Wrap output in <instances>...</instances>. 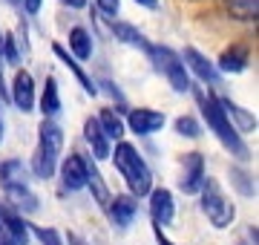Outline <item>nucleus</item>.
Returning a JSON list of instances; mask_svg holds the SVG:
<instances>
[{
    "label": "nucleus",
    "instance_id": "10",
    "mask_svg": "<svg viewBox=\"0 0 259 245\" xmlns=\"http://www.w3.org/2000/svg\"><path fill=\"white\" fill-rule=\"evenodd\" d=\"M182 64L187 66V72L190 75H196L202 84H216L219 81V72H216V66L207 61V58L199 52V49H193V47H187L185 49V55H182Z\"/></svg>",
    "mask_w": 259,
    "mask_h": 245
},
{
    "label": "nucleus",
    "instance_id": "38",
    "mask_svg": "<svg viewBox=\"0 0 259 245\" xmlns=\"http://www.w3.org/2000/svg\"><path fill=\"white\" fill-rule=\"evenodd\" d=\"M0 47H3V32H0Z\"/></svg>",
    "mask_w": 259,
    "mask_h": 245
},
{
    "label": "nucleus",
    "instance_id": "7",
    "mask_svg": "<svg viewBox=\"0 0 259 245\" xmlns=\"http://www.w3.org/2000/svg\"><path fill=\"white\" fill-rule=\"evenodd\" d=\"M147 196H150V217H153V225H158V228L170 225L173 217H176L173 193H170L167 188H153Z\"/></svg>",
    "mask_w": 259,
    "mask_h": 245
},
{
    "label": "nucleus",
    "instance_id": "23",
    "mask_svg": "<svg viewBox=\"0 0 259 245\" xmlns=\"http://www.w3.org/2000/svg\"><path fill=\"white\" fill-rule=\"evenodd\" d=\"M40 113L44 118H55L61 113V95H58V81L55 78H47V84H44V95H40Z\"/></svg>",
    "mask_w": 259,
    "mask_h": 245
},
{
    "label": "nucleus",
    "instance_id": "17",
    "mask_svg": "<svg viewBox=\"0 0 259 245\" xmlns=\"http://www.w3.org/2000/svg\"><path fill=\"white\" fill-rule=\"evenodd\" d=\"M3 190H6L9 205L15 208V214H35L37 211V196L29 190V185H12V188Z\"/></svg>",
    "mask_w": 259,
    "mask_h": 245
},
{
    "label": "nucleus",
    "instance_id": "3",
    "mask_svg": "<svg viewBox=\"0 0 259 245\" xmlns=\"http://www.w3.org/2000/svg\"><path fill=\"white\" fill-rule=\"evenodd\" d=\"M196 101H199V110H202L207 127L216 133V139H219V142H222L225 147H228V150L236 156V159H248V147H245V142H242L239 133L233 130V124L228 121V115H225L219 98H216V95L196 93Z\"/></svg>",
    "mask_w": 259,
    "mask_h": 245
},
{
    "label": "nucleus",
    "instance_id": "26",
    "mask_svg": "<svg viewBox=\"0 0 259 245\" xmlns=\"http://www.w3.org/2000/svg\"><path fill=\"white\" fill-rule=\"evenodd\" d=\"M176 133L179 136H187V139H199L202 127H199V121H196L193 115H179L176 118Z\"/></svg>",
    "mask_w": 259,
    "mask_h": 245
},
{
    "label": "nucleus",
    "instance_id": "27",
    "mask_svg": "<svg viewBox=\"0 0 259 245\" xmlns=\"http://www.w3.org/2000/svg\"><path fill=\"white\" fill-rule=\"evenodd\" d=\"M231 179L236 182L239 193H245V196H250V193H253V182H250V176H248L242 168H233V170H231Z\"/></svg>",
    "mask_w": 259,
    "mask_h": 245
},
{
    "label": "nucleus",
    "instance_id": "4",
    "mask_svg": "<svg viewBox=\"0 0 259 245\" xmlns=\"http://www.w3.org/2000/svg\"><path fill=\"white\" fill-rule=\"evenodd\" d=\"M199 193H202V211H204V217L210 219V225L213 228H228L231 225L233 217H236V208H233V202L222 193L219 182L204 179L202 188H199Z\"/></svg>",
    "mask_w": 259,
    "mask_h": 245
},
{
    "label": "nucleus",
    "instance_id": "16",
    "mask_svg": "<svg viewBox=\"0 0 259 245\" xmlns=\"http://www.w3.org/2000/svg\"><path fill=\"white\" fill-rule=\"evenodd\" d=\"M52 52L58 55V61H61V64H66V66H69V72H72V75L78 78V84L83 87V93H90V95H95V93H98V87H95V81H93L90 75H87V72H83V66L78 64V61H75V58L69 55V52H66V47H61V44L55 40V44H52Z\"/></svg>",
    "mask_w": 259,
    "mask_h": 245
},
{
    "label": "nucleus",
    "instance_id": "22",
    "mask_svg": "<svg viewBox=\"0 0 259 245\" xmlns=\"http://www.w3.org/2000/svg\"><path fill=\"white\" fill-rule=\"evenodd\" d=\"M112 35L121 40V44H127V47H136V49H141V52H147L150 49V40L141 35L136 26H130V23H112Z\"/></svg>",
    "mask_w": 259,
    "mask_h": 245
},
{
    "label": "nucleus",
    "instance_id": "11",
    "mask_svg": "<svg viewBox=\"0 0 259 245\" xmlns=\"http://www.w3.org/2000/svg\"><path fill=\"white\" fill-rule=\"evenodd\" d=\"M182 190L185 193H199V188H202V182L207 179L204 176V159H202V153H187L185 161H182Z\"/></svg>",
    "mask_w": 259,
    "mask_h": 245
},
{
    "label": "nucleus",
    "instance_id": "32",
    "mask_svg": "<svg viewBox=\"0 0 259 245\" xmlns=\"http://www.w3.org/2000/svg\"><path fill=\"white\" fill-rule=\"evenodd\" d=\"M61 3H64L66 9H75V12H78V9H83V6H87V0H61Z\"/></svg>",
    "mask_w": 259,
    "mask_h": 245
},
{
    "label": "nucleus",
    "instance_id": "5",
    "mask_svg": "<svg viewBox=\"0 0 259 245\" xmlns=\"http://www.w3.org/2000/svg\"><path fill=\"white\" fill-rule=\"evenodd\" d=\"M147 55L176 93H190V72H187V66L182 64V55H179V52H173V49H167V47H153V44H150Z\"/></svg>",
    "mask_w": 259,
    "mask_h": 245
},
{
    "label": "nucleus",
    "instance_id": "34",
    "mask_svg": "<svg viewBox=\"0 0 259 245\" xmlns=\"http://www.w3.org/2000/svg\"><path fill=\"white\" fill-rule=\"evenodd\" d=\"M139 6H144V9H158V0H136Z\"/></svg>",
    "mask_w": 259,
    "mask_h": 245
},
{
    "label": "nucleus",
    "instance_id": "25",
    "mask_svg": "<svg viewBox=\"0 0 259 245\" xmlns=\"http://www.w3.org/2000/svg\"><path fill=\"white\" fill-rule=\"evenodd\" d=\"M87 188H93L95 199H98L101 205H107V202H110V193H107V185H104L101 173H98V168H95V165H90V170H87Z\"/></svg>",
    "mask_w": 259,
    "mask_h": 245
},
{
    "label": "nucleus",
    "instance_id": "24",
    "mask_svg": "<svg viewBox=\"0 0 259 245\" xmlns=\"http://www.w3.org/2000/svg\"><path fill=\"white\" fill-rule=\"evenodd\" d=\"M225 9H228V15L236 20H253L256 23L259 18V0H225Z\"/></svg>",
    "mask_w": 259,
    "mask_h": 245
},
{
    "label": "nucleus",
    "instance_id": "29",
    "mask_svg": "<svg viewBox=\"0 0 259 245\" xmlns=\"http://www.w3.org/2000/svg\"><path fill=\"white\" fill-rule=\"evenodd\" d=\"M32 231L37 234V239L44 245H64V236L58 234L55 228H32Z\"/></svg>",
    "mask_w": 259,
    "mask_h": 245
},
{
    "label": "nucleus",
    "instance_id": "1",
    "mask_svg": "<svg viewBox=\"0 0 259 245\" xmlns=\"http://www.w3.org/2000/svg\"><path fill=\"white\" fill-rule=\"evenodd\" d=\"M110 156H112V161H115L118 173L124 176V182H127L130 196H147L150 190H153V173H150L147 161L141 159V153L130 142L121 139V142L115 144V150H110Z\"/></svg>",
    "mask_w": 259,
    "mask_h": 245
},
{
    "label": "nucleus",
    "instance_id": "21",
    "mask_svg": "<svg viewBox=\"0 0 259 245\" xmlns=\"http://www.w3.org/2000/svg\"><path fill=\"white\" fill-rule=\"evenodd\" d=\"M0 185L12 188V185H29V173L23 168V161L18 159H6L0 165Z\"/></svg>",
    "mask_w": 259,
    "mask_h": 245
},
{
    "label": "nucleus",
    "instance_id": "6",
    "mask_svg": "<svg viewBox=\"0 0 259 245\" xmlns=\"http://www.w3.org/2000/svg\"><path fill=\"white\" fill-rule=\"evenodd\" d=\"M87 170H90V161L83 159L81 153H69L61 161V185H64V190L75 193V190L87 188Z\"/></svg>",
    "mask_w": 259,
    "mask_h": 245
},
{
    "label": "nucleus",
    "instance_id": "13",
    "mask_svg": "<svg viewBox=\"0 0 259 245\" xmlns=\"http://www.w3.org/2000/svg\"><path fill=\"white\" fill-rule=\"evenodd\" d=\"M107 208H110V219L118 228H127L130 222L136 219V214H139L136 196H130V193H118L115 199H110V202H107Z\"/></svg>",
    "mask_w": 259,
    "mask_h": 245
},
{
    "label": "nucleus",
    "instance_id": "35",
    "mask_svg": "<svg viewBox=\"0 0 259 245\" xmlns=\"http://www.w3.org/2000/svg\"><path fill=\"white\" fill-rule=\"evenodd\" d=\"M69 245H87V242H83L78 234H69Z\"/></svg>",
    "mask_w": 259,
    "mask_h": 245
},
{
    "label": "nucleus",
    "instance_id": "20",
    "mask_svg": "<svg viewBox=\"0 0 259 245\" xmlns=\"http://www.w3.org/2000/svg\"><path fill=\"white\" fill-rule=\"evenodd\" d=\"M95 121H98V127H101V133L110 139V142H121L124 139V130H127V124H124V118H121L115 110H101V113L95 115Z\"/></svg>",
    "mask_w": 259,
    "mask_h": 245
},
{
    "label": "nucleus",
    "instance_id": "18",
    "mask_svg": "<svg viewBox=\"0 0 259 245\" xmlns=\"http://www.w3.org/2000/svg\"><path fill=\"white\" fill-rule=\"evenodd\" d=\"M83 139H87V144L93 147V156L95 159H110V139L101 133V127H98V121L95 118H87L83 121Z\"/></svg>",
    "mask_w": 259,
    "mask_h": 245
},
{
    "label": "nucleus",
    "instance_id": "12",
    "mask_svg": "<svg viewBox=\"0 0 259 245\" xmlns=\"http://www.w3.org/2000/svg\"><path fill=\"white\" fill-rule=\"evenodd\" d=\"M0 225H3L6 236H9L15 245H29V225L23 222V217H20V214H15V211H12V208L0 205Z\"/></svg>",
    "mask_w": 259,
    "mask_h": 245
},
{
    "label": "nucleus",
    "instance_id": "14",
    "mask_svg": "<svg viewBox=\"0 0 259 245\" xmlns=\"http://www.w3.org/2000/svg\"><path fill=\"white\" fill-rule=\"evenodd\" d=\"M219 104H222L225 115H228V121L233 124V130H236V133H250V130H256V115H253V113L242 110L239 104H233L231 98H219Z\"/></svg>",
    "mask_w": 259,
    "mask_h": 245
},
{
    "label": "nucleus",
    "instance_id": "9",
    "mask_svg": "<svg viewBox=\"0 0 259 245\" xmlns=\"http://www.w3.org/2000/svg\"><path fill=\"white\" fill-rule=\"evenodd\" d=\"M164 113H158V110H150V107H139V110H130L127 115V127L136 136H153L164 127Z\"/></svg>",
    "mask_w": 259,
    "mask_h": 245
},
{
    "label": "nucleus",
    "instance_id": "2",
    "mask_svg": "<svg viewBox=\"0 0 259 245\" xmlns=\"http://www.w3.org/2000/svg\"><path fill=\"white\" fill-rule=\"evenodd\" d=\"M64 150V130L58 127V121L44 118L37 127V147L32 156V173L37 179H52L58 170V159Z\"/></svg>",
    "mask_w": 259,
    "mask_h": 245
},
{
    "label": "nucleus",
    "instance_id": "19",
    "mask_svg": "<svg viewBox=\"0 0 259 245\" xmlns=\"http://www.w3.org/2000/svg\"><path fill=\"white\" fill-rule=\"evenodd\" d=\"M75 61H90L93 58V35L83 26H72L69 29V49H66Z\"/></svg>",
    "mask_w": 259,
    "mask_h": 245
},
{
    "label": "nucleus",
    "instance_id": "31",
    "mask_svg": "<svg viewBox=\"0 0 259 245\" xmlns=\"http://www.w3.org/2000/svg\"><path fill=\"white\" fill-rule=\"evenodd\" d=\"M20 3H23L26 15H37V12H40V6H44V0H20Z\"/></svg>",
    "mask_w": 259,
    "mask_h": 245
},
{
    "label": "nucleus",
    "instance_id": "33",
    "mask_svg": "<svg viewBox=\"0 0 259 245\" xmlns=\"http://www.w3.org/2000/svg\"><path fill=\"white\" fill-rule=\"evenodd\" d=\"M156 242H158V245H176V242H170V239L161 234V228H158V225H156Z\"/></svg>",
    "mask_w": 259,
    "mask_h": 245
},
{
    "label": "nucleus",
    "instance_id": "28",
    "mask_svg": "<svg viewBox=\"0 0 259 245\" xmlns=\"http://www.w3.org/2000/svg\"><path fill=\"white\" fill-rule=\"evenodd\" d=\"M0 52H3V58H6L9 64H18L20 61V49H18V44H15L12 35H3V47H0Z\"/></svg>",
    "mask_w": 259,
    "mask_h": 245
},
{
    "label": "nucleus",
    "instance_id": "8",
    "mask_svg": "<svg viewBox=\"0 0 259 245\" xmlns=\"http://www.w3.org/2000/svg\"><path fill=\"white\" fill-rule=\"evenodd\" d=\"M12 101L23 113H32L35 110L37 98H35V78H32V72H26V69H18L15 72V78H12Z\"/></svg>",
    "mask_w": 259,
    "mask_h": 245
},
{
    "label": "nucleus",
    "instance_id": "30",
    "mask_svg": "<svg viewBox=\"0 0 259 245\" xmlns=\"http://www.w3.org/2000/svg\"><path fill=\"white\" fill-rule=\"evenodd\" d=\"M95 6H98V12L101 15H107V18H115L121 9V0H95Z\"/></svg>",
    "mask_w": 259,
    "mask_h": 245
},
{
    "label": "nucleus",
    "instance_id": "15",
    "mask_svg": "<svg viewBox=\"0 0 259 245\" xmlns=\"http://www.w3.org/2000/svg\"><path fill=\"white\" fill-rule=\"evenodd\" d=\"M248 61H250L248 47L233 44V47H228L222 55H219V69H222V72H228V75H236V72H245Z\"/></svg>",
    "mask_w": 259,
    "mask_h": 245
},
{
    "label": "nucleus",
    "instance_id": "37",
    "mask_svg": "<svg viewBox=\"0 0 259 245\" xmlns=\"http://www.w3.org/2000/svg\"><path fill=\"white\" fill-rule=\"evenodd\" d=\"M0 144H3V118H0Z\"/></svg>",
    "mask_w": 259,
    "mask_h": 245
},
{
    "label": "nucleus",
    "instance_id": "36",
    "mask_svg": "<svg viewBox=\"0 0 259 245\" xmlns=\"http://www.w3.org/2000/svg\"><path fill=\"white\" fill-rule=\"evenodd\" d=\"M6 95V81H3V66H0V98Z\"/></svg>",
    "mask_w": 259,
    "mask_h": 245
}]
</instances>
